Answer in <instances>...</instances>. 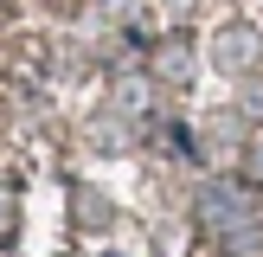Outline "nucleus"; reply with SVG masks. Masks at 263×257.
<instances>
[{
    "label": "nucleus",
    "mask_w": 263,
    "mask_h": 257,
    "mask_svg": "<svg viewBox=\"0 0 263 257\" xmlns=\"http://www.w3.org/2000/svg\"><path fill=\"white\" fill-rule=\"evenodd\" d=\"M199 218L218 225V231H231V238H244V225H257V218H251V193L225 187V180H212V187L199 193Z\"/></svg>",
    "instance_id": "f257e3e1"
},
{
    "label": "nucleus",
    "mask_w": 263,
    "mask_h": 257,
    "mask_svg": "<svg viewBox=\"0 0 263 257\" xmlns=\"http://www.w3.org/2000/svg\"><path fill=\"white\" fill-rule=\"evenodd\" d=\"M244 167H251V180H263V135L251 141V154H244Z\"/></svg>",
    "instance_id": "f03ea898"
}]
</instances>
